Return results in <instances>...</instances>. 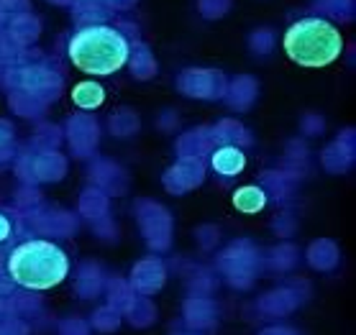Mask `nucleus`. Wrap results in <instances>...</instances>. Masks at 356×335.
<instances>
[{"label": "nucleus", "instance_id": "7", "mask_svg": "<svg viewBox=\"0 0 356 335\" xmlns=\"http://www.w3.org/2000/svg\"><path fill=\"white\" fill-rule=\"evenodd\" d=\"M164 282H167V266H164L156 256L141 259V261L131 269V277H129L131 289H134L136 295H144V297L156 295L164 286Z\"/></svg>", "mask_w": 356, "mask_h": 335}, {"label": "nucleus", "instance_id": "39", "mask_svg": "<svg viewBox=\"0 0 356 335\" xmlns=\"http://www.w3.org/2000/svg\"><path fill=\"white\" fill-rule=\"evenodd\" d=\"M305 131H308V133H321V131H323V118H308V121H305Z\"/></svg>", "mask_w": 356, "mask_h": 335}, {"label": "nucleus", "instance_id": "9", "mask_svg": "<svg viewBox=\"0 0 356 335\" xmlns=\"http://www.w3.org/2000/svg\"><path fill=\"white\" fill-rule=\"evenodd\" d=\"M182 320L190 330L205 333L218 325V304L213 297H195L190 295L182 304Z\"/></svg>", "mask_w": 356, "mask_h": 335}, {"label": "nucleus", "instance_id": "38", "mask_svg": "<svg viewBox=\"0 0 356 335\" xmlns=\"http://www.w3.org/2000/svg\"><path fill=\"white\" fill-rule=\"evenodd\" d=\"M259 335H300V333H298V330H292V327L275 325V327H267V330H261Z\"/></svg>", "mask_w": 356, "mask_h": 335}, {"label": "nucleus", "instance_id": "22", "mask_svg": "<svg viewBox=\"0 0 356 335\" xmlns=\"http://www.w3.org/2000/svg\"><path fill=\"white\" fill-rule=\"evenodd\" d=\"M74 105L82 108V110H95L97 105H103L106 100V90L97 85V82H80L72 90Z\"/></svg>", "mask_w": 356, "mask_h": 335}, {"label": "nucleus", "instance_id": "35", "mask_svg": "<svg viewBox=\"0 0 356 335\" xmlns=\"http://www.w3.org/2000/svg\"><path fill=\"white\" fill-rule=\"evenodd\" d=\"M197 238H200L202 248H213V246H216V241H218V230L211 228V225H205V228L197 230Z\"/></svg>", "mask_w": 356, "mask_h": 335}, {"label": "nucleus", "instance_id": "19", "mask_svg": "<svg viewBox=\"0 0 356 335\" xmlns=\"http://www.w3.org/2000/svg\"><path fill=\"white\" fill-rule=\"evenodd\" d=\"M211 139H213V144H218V146L241 148V146H246V144H251V136L246 133V128L234 121H220L211 131Z\"/></svg>", "mask_w": 356, "mask_h": 335}, {"label": "nucleus", "instance_id": "11", "mask_svg": "<svg viewBox=\"0 0 356 335\" xmlns=\"http://www.w3.org/2000/svg\"><path fill=\"white\" fill-rule=\"evenodd\" d=\"M103 286H106L103 266L95 261H82L77 274H74V292L82 300H95V297L103 295Z\"/></svg>", "mask_w": 356, "mask_h": 335}, {"label": "nucleus", "instance_id": "8", "mask_svg": "<svg viewBox=\"0 0 356 335\" xmlns=\"http://www.w3.org/2000/svg\"><path fill=\"white\" fill-rule=\"evenodd\" d=\"M205 177V166L200 159L195 156H182L170 172L164 174V187L170 189L172 195H185L193 187H197Z\"/></svg>", "mask_w": 356, "mask_h": 335}, {"label": "nucleus", "instance_id": "14", "mask_svg": "<svg viewBox=\"0 0 356 335\" xmlns=\"http://www.w3.org/2000/svg\"><path fill=\"white\" fill-rule=\"evenodd\" d=\"M67 164L57 151H39L33 156V177L39 182H54L65 177Z\"/></svg>", "mask_w": 356, "mask_h": 335}, {"label": "nucleus", "instance_id": "36", "mask_svg": "<svg viewBox=\"0 0 356 335\" xmlns=\"http://www.w3.org/2000/svg\"><path fill=\"white\" fill-rule=\"evenodd\" d=\"M10 295H16V284L8 277V271L0 269V297H10Z\"/></svg>", "mask_w": 356, "mask_h": 335}, {"label": "nucleus", "instance_id": "26", "mask_svg": "<svg viewBox=\"0 0 356 335\" xmlns=\"http://www.w3.org/2000/svg\"><path fill=\"white\" fill-rule=\"evenodd\" d=\"M228 103L234 108H238V110H246V108L254 103V98H257V85H254V80H249V77H241V80H236L231 87H228Z\"/></svg>", "mask_w": 356, "mask_h": 335}, {"label": "nucleus", "instance_id": "28", "mask_svg": "<svg viewBox=\"0 0 356 335\" xmlns=\"http://www.w3.org/2000/svg\"><path fill=\"white\" fill-rule=\"evenodd\" d=\"M269 266L275 271H290L295 269V264H298V248L295 246H277L272 248V254H269Z\"/></svg>", "mask_w": 356, "mask_h": 335}, {"label": "nucleus", "instance_id": "17", "mask_svg": "<svg viewBox=\"0 0 356 335\" xmlns=\"http://www.w3.org/2000/svg\"><path fill=\"white\" fill-rule=\"evenodd\" d=\"M92 180H95L97 189H108V192H115V195L126 192V177L111 162H97L92 166Z\"/></svg>", "mask_w": 356, "mask_h": 335}, {"label": "nucleus", "instance_id": "32", "mask_svg": "<svg viewBox=\"0 0 356 335\" xmlns=\"http://www.w3.org/2000/svg\"><path fill=\"white\" fill-rule=\"evenodd\" d=\"M57 335H90V323L82 318H67L59 323Z\"/></svg>", "mask_w": 356, "mask_h": 335}, {"label": "nucleus", "instance_id": "13", "mask_svg": "<svg viewBox=\"0 0 356 335\" xmlns=\"http://www.w3.org/2000/svg\"><path fill=\"white\" fill-rule=\"evenodd\" d=\"M323 162L328 172H346V166L354 162V133L346 131L343 136H339V141L323 154Z\"/></svg>", "mask_w": 356, "mask_h": 335}, {"label": "nucleus", "instance_id": "5", "mask_svg": "<svg viewBox=\"0 0 356 335\" xmlns=\"http://www.w3.org/2000/svg\"><path fill=\"white\" fill-rule=\"evenodd\" d=\"M138 218V225H141V236H144L146 246L152 251H167L172 243V218L170 213L164 210L162 205L152 203V200H138L134 205Z\"/></svg>", "mask_w": 356, "mask_h": 335}, {"label": "nucleus", "instance_id": "15", "mask_svg": "<svg viewBox=\"0 0 356 335\" xmlns=\"http://www.w3.org/2000/svg\"><path fill=\"white\" fill-rule=\"evenodd\" d=\"M339 246L328 241V238H321V241H313L308 248V264L318 271H333L339 266Z\"/></svg>", "mask_w": 356, "mask_h": 335}, {"label": "nucleus", "instance_id": "3", "mask_svg": "<svg viewBox=\"0 0 356 335\" xmlns=\"http://www.w3.org/2000/svg\"><path fill=\"white\" fill-rule=\"evenodd\" d=\"M282 46L295 65L321 69L341 57L343 39L339 28L325 18H300L284 31Z\"/></svg>", "mask_w": 356, "mask_h": 335}, {"label": "nucleus", "instance_id": "27", "mask_svg": "<svg viewBox=\"0 0 356 335\" xmlns=\"http://www.w3.org/2000/svg\"><path fill=\"white\" fill-rule=\"evenodd\" d=\"M121 312L115 310V307H111V304H103V307H97L95 312H92V318H90V327H95L97 333H115L118 330V325H121Z\"/></svg>", "mask_w": 356, "mask_h": 335}, {"label": "nucleus", "instance_id": "41", "mask_svg": "<svg viewBox=\"0 0 356 335\" xmlns=\"http://www.w3.org/2000/svg\"><path fill=\"white\" fill-rule=\"evenodd\" d=\"M172 335H202V333H197V330H187V333H177V330H175Z\"/></svg>", "mask_w": 356, "mask_h": 335}, {"label": "nucleus", "instance_id": "37", "mask_svg": "<svg viewBox=\"0 0 356 335\" xmlns=\"http://www.w3.org/2000/svg\"><path fill=\"white\" fill-rule=\"evenodd\" d=\"M10 233H13V225H10V221L6 215L0 213V243H6L10 238Z\"/></svg>", "mask_w": 356, "mask_h": 335}, {"label": "nucleus", "instance_id": "21", "mask_svg": "<svg viewBox=\"0 0 356 335\" xmlns=\"http://www.w3.org/2000/svg\"><path fill=\"white\" fill-rule=\"evenodd\" d=\"M103 295H106L108 304H111V307H115V310H118V312L123 315V310L129 307L131 297L136 295V292L131 289L129 279L113 277V279H106V286H103Z\"/></svg>", "mask_w": 356, "mask_h": 335}, {"label": "nucleus", "instance_id": "30", "mask_svg": "<svg viewBox=\"0 0 356 335\" xmlns=\"http://www.w3.org/2000/svg\"><path fill=\"white\" fill-rule=\"evenodd\" d=\"M111 131L115 136H131L134 131H138V118L134 113H129V110H123V113L111 118Z\"/></svg>", "mask_w": 356, "mask_h": 335}, {"label": "nucleus", "instance_id": "29", "mask_svg": "<svg viewBox=\"0 0 356 335\" xmlns=\"http://www.w3.org/2000/svg\"><path fill=\"white\" fill-rule=\"evenodd\" d=\"M187 289L195 297H211V292L216 289V274L208 269H195L190 282H187Z\"/></svg>", "mask_w": 356, "mask_h": 335}, {"label": "nucleus", "instance_id": "31", "mask_svg": "<svg viewBox=\"0 0 356 335\" xmlns=\"http://www.w3.org/2000/svg\"><path fill=\"white\" fill-rule=\"evenodd\" d=\"M264 184H267V189H272L277 197H287L292 189V180L287 177V174H264Z\"/></svg>", "mask_w": 356, "mask_h": 335}, {"label": "nucleus", "instance_id": "33", "mask_svg": "<svg viewBox=\"0 0 356 335\" xmlns=\"http://www.w3.org/2000/svg\"><path fill=\"white\" fill-rule=\"evenodd\" d=\"M57 144H59V131H54L51 126H44L41 133L36 136V146H39V151H54Z\"/></svg>", "mask_w": 356, "mask_h": 335}, {"label": "nucleus", "instance_id": "1", "mask_svg": "<svg viewBox=\"0 0 356 335\" xmlns=\"http://www.w3.org/2000/svg\"><path fill=\"white\" fill-rule=\"evenodd\" d=\"M13 284L29 292H47L62 284L70 274V256L54 241L26 238L6 254V266Z\"/></svg>", "mask_w": 356, "mask_h": 335}, {"label": "nucleus", "instance_id": "23", "mask_svg": "<svg viewBox=\"0 0 356 335\" xmlns=\"http://www.w3.org/2000/svg\"><path fill=\"white\" fill-rule=\"evenodd\" d=\"M36 225L41 228V233H51V236H59V238L72 236L74 230H77V221L67 213H49L44 218H39Z\"/></svg>", "mask_w": 356, "mask_h": 335}, {"label": "nucleus", "instance_id": "40", "mask_svg": "<svg viewBox=\"0 0 356 335\" xmlns=\"http://www.w3.org/2000/svg\"><path fill=\"white\" fill-rule=\"evenodd\" d=\"M275 228H277V233H282V236H290V233H292V221H287V218H282V221H280V218H277Z\"/></svg>", "mask_w": 356, "mask_h": 335}, {"label": "nucleus", "instance_id": "25", "mask_svg": "<svg viewBox=\"0 0 356 335\" xmlns=\"http://www.w3.org/2000/svg\"><path fill=\"white\" fill-rule=\"evenodd\" d=\"M213 148V139H211V131H193L182 136L177 144V151L182 156H195V159H200V154L205 151H211Z\"/></svg>", "mask_w": 356, "mask_h": 335}, {"label": "nucleus", "instance_id": "12", "mask_svg": "<svg viewBox=\"0 0 356 335\" xmlns=\"http://www.w3.org/2000/svg\"><path fill=\"white\" fill-rule=\"evenodd\" d=\"M70 144L77 156H90L97 144V123L88 115H77L70 121Z\"/></svg>", "mask_w": 356, "mask_h": 335}, {"label": "nucleus", "instance_id": "20", "mask_svg": "<svg viewBox=\"0 0 356 335\" xmlns=\"http://www.w3.org/2000/svg\"><path fill=\"white\" fill-rule=\"evenodd\" d=\"M264 205H267V192H264V187L249 184V187H241L234 192V207L246 215L259 213Z\"/></svg>", "mask_w": 356, "mask_h": 335}, {"label": "nucleus", "instance_id": "24", "mask_svg": "<svg viewBox=\"0 0 356 335\" xmlns=\"http://www.w3.org/2000/svg\"><path fill=\"white\" fill-rule=\"evenodd\" d=\"M80 210L92 223L108 218V197L103 195V189H88L80 200Z\"/></svg>", "mask_w": 356, "mask_h": 335}, {"label": "nucleus", "instance_id": "4", "mask_svg": "<svg viewBox=\"0 0 356 335\" xmlns=\"http://www.w3.org/2000/svg\"><path fill=\"white\" fill-rule=\"evenodd\" d=\"M216 269L234 289H251L257 277L261 274V269H264V259H261L254 241L241 238V241L228 243L220 251Z\"/></svg>", "mask_w": 356, "mask_h": 335}, {"label": "nucleus", "instance_id": "2", "mask_svg": "<svg viewBox=\"0 0 356 335\" xmlns=\"http://www.w3.org/2000/svg\"><path fill=\"white\" fill-rule=\"evenodd\" d=\"M129 39L113 26H85L67 44V54L80 72L113 74L129 62Z\"/></svg>", "mask_w": 356, "mask_h": 335}, {"label": "nucleus", "instance_id": "6", "mask_svg": "<svg viewBox=\"0 0 356 335\" xmlns=\"http://www.w3.org/2000/svg\"><path fill=\"white\" fill-rule=\"evenodd\" d=\"M305 300H308V292H300V284L280 286V289H272L257 300V310L267 318H284V315L298 310Z\"/></svg>", "mask_w": 356, "mask_h": 335}, {"label": "nucleus", "instance_id": "10", "mask_svg": "<svg viewBox=\"0 0 356 335\" xmlns=\"http://www.w3.org/2000/svg\"><path fill=\"white\" fill-rule=\"evenodd\" d=\"M179 90L190 95V98H205L216 100L226 95V85H223V74L216 72H185L179 80Z\"/></svg>", "mask_w": 356, "mask_h": 335}, {"label": "nucleus", "instance_id": "18", "mask_svg": "<svg viewBox=\"0 0 356 335\" xmlns=\"http://www.w3.org/2000/svg\"><path fill=\"white\" fill-rule=\"evenodd\" d=\"M123 318L129 320L134 327H149V325H154L156 307H154V302H152L149 297L134 295V297H131L129 307L123 310Z\"/></svg>", "mask_w": 356, "mask_h": 335}, {"label": "nucleus", "instance_id": "16", "mask_svg": "<svg viewBox=\"0 0 356 335\" xmlns=\"http://www.w3.org/2000/svg\"><path fill=\"white\" fill-rule=\"evenodd\" d=\"M213 169L223 177H236V174L243 172L246 166V156L238 146H218V151H213L211 156Z\"/></svg>", "mask_w": 356, "mask_h": 335}, {"label": "nucleus", "instance_id": "34", "mask_svg": "<svg viewBox=\"0 0 356 335\" xmlns=\"http://www.w3.org/2000/svg\"><path fill=\"white\" fill-rule=\"evenodd\" d=\"M0 335H29V327L21 323V318L0 320Z\"/></svg>", "mask_w": 356, "mask_h": 335}]
</instances>
